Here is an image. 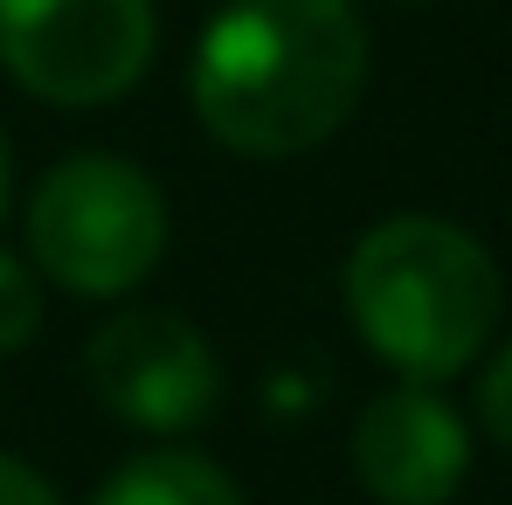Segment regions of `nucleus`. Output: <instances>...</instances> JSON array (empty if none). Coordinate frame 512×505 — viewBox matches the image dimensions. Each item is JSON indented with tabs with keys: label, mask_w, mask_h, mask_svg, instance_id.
Here are the masks:
<instances>
[{
	"label": "nucleus",
	"mask_w": 512,
	"mask_h": 505,
	"mask_svg": "<svg viewBox=\"0 0 512 505\" xmlns=\"http://www.w3.org/2000/svg\"><path fill=\"white\" fill-rule=\"evenodd\" d=\"M367 90V21L353 0H229L194 49V111L243 160L312 153Z\"/></svg>",
	"instance_id": "1"
},
{
	"label": "nucleus",
	"mask_w": 512,
	"mask_h": 505,
	"mask_svg": "<svg viewBox=\"0 0 512 505\" xmlns=\"http://www.w3.org/2000/svg\"><path fill=\"white\" fill-rule=\"evenodd\" d=\"M0 505H63V499L49 492L42 471H28L21 457H0Z\"/></svg>",
	"instance_id": "10"
},
{
	"label": "nucleus",
	"mask_w": 512,
	"mask_h": 505,
	"mask_svg": "<svg viewBox=\"0 0 512 505\" xmlns=\"http://www.w3.org/2000/svg\"><path fill=\"white\" fill-rule=\"evenodd\" d=\"M7 187H14V160H7V139H0V215H7Z\"/></svg>",
	"instance_id": "11"
},
{
	"label": "nucleus",
	"mask_w": 512,
	"mask_h": 505,
	"mask_svg": "<svg viewBox=\"0 0 512 505\" xmlns=\"http://www.w3.org/2000/svg\"><path fill=\"white\" fill-rule=\"evenodd\" d=\"M35 326H42V284H35V270L21 256L0 250V353L28 346Z\"/></svg>",
	"instance_id": "8"
},
{
	"label": "nucleus",
	"mask_w": 512,
	"mask_h": 505,
	"mask_svg": "<svg viewBox=\"0 0 512 505\" xmlns=\"http://www.w3.org/2000/svg\"><path fill=\"white\" fill-rule=\"evenodd\" d=\"M90 505H243L236 478L194 450H139L125 457Z\"/></svg>",
	"instance_id": "7"
},
{
	"label": "nucleus",
	"mask_w": 512,
	"mask_h": 505,
	"mask_svg": "<svg viewBox=\"0 0 512 505\" xmlns=\"http://www.w3.org/2000/svg\"><path fill=\"white\" fill-rule=\"evenodd\" d=\"M478 416H485V429L499 436L512 450V339H506V353L485 367V388H478Z\"/></svg>",
	"instance_id": "9"
},
{
	"label": "nucleus",
	"mask_w": 512,
	"mask_h": 505,
	"mask_svg": "<svg viewBox=\"0 0 512 505\" xmlns=\"http://www.w3.org/2000/svg\"><path fill=\"white\" fill-rule=\"evenodd\" d=\"M353 464L381 505H450L471 471V436H464V416L429 381H402L360 409Z\"/></svg>",
	"instance_id": "6"
},
{
	"label": "nucleus",
	"mask_w": 512,
	"mask_h": 505,
	"mask_svg": "<svg viewBox=\"0 0 512 505\" xmlns=\"http://www.w3.org/2000/svg\"><path fill=\"white\" fill-rule=\"evenodd\" d=\"M28 250L77 298H118L167 256V201L118 153H77L28 201Z\"/></svg>",
	"instance_id": "3"
},
{
	"label": "nucleus",
	"mask_w": 512,
	"mask_h": 505,
	"mask_svg": "<svg viewBox=\"0 0 512 505\" xmlns=\"http://www.w3.org/2000/svg\"><path fill=\"white\" fill-rule=\"evenodd\" d=\"M346 312L360 339L409 381L464 374L499 326V263L436 215H395L346 256Z\"/></svg>",
	"instance_id": "2"
},
{
	"label": "nucleus",
	"mask_w": 512,
	"mask_h": 505,
	"mask_svg": "<svg viewBox=\"0 0 512 505\" xmlns=\"http://www.w3.org/2000/svg\"><path fill=\"white\" fill-rule=\"evenodd\" d=\"M153 42V0H0V70L49 104L125 97Z\"/></svg>",
	"instance_id": "4"
},
{
	"label": "nucleus",
	"mask_w": 512,
	"mask_h": 505,
	"mask_svg": "<svg viewBox=\"0 0 512 505\" xmlns=\"http://www.w3.org/2000/svg\"><path fill=\"white\" fill-rule=\"evenodd\" d=\"M84 374L97 402L146 436H187L222 402L215 346L180 312H118L111 326H97Z\"/></svg>",
	"instance_id": "5"
}]
</instances>
